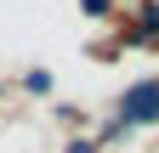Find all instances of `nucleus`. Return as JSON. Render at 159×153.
Wrapping results in <instances>:
<instances>
[{"mask_svg": "<svg viewBox=\"0 0 159 153\" xmlns=\"http://www.w3.org/2000/svg\"><path fill=\"white\" fill-rule=\"evenodd\" d=\"M125 125H148V119H159V80H142V85H131L125 91Z\"/></svg>", "mask_w": 159, "mask_h": 153, "instance_id": "nucleus-1", "label": "nucleus"}]
</instances>
